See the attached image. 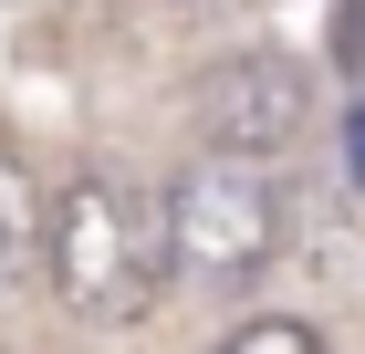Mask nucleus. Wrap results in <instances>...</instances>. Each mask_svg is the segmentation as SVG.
Here are the masks:
<instances>
[{"label": "nucleus", "mask_w": 365, "mask_h": 354, "mask_svg": "<svg viewBox=\"0 0 365 354\" xmlns=\"http://www.w3.org/2000/svg\"><path fill=\"white\" fill-rule=\"evenodd\" d=\"M344 136H355V188H365V105L344 115Z\"/></svg>", "instance_id": "0eeeda50"}, {"label": "nucleus", "mask_w": 365, "mask_h": 354, "mask_svg": "<svg viewBox=\"0 0 365 354\" xmlns=\"http://www.w3.org/2000/svg\"><path fill=\"white\" fill-rule=\"evenodd\" d=\"M344 53L365 63V0H344Z\"/></svg>", "instance_id": "423d86ee"}, {"label": "nucleus", "mask_w": 365, "mask_h": 354, "mask_svg": "<svg viewBox=\"0 0 365 354\" xmlns=\"http://www.w3.org/2000/svg\"><path fill=\"white\" fill-rule=\"evenodd\" d=\"M188 115H198V136L209 146H230V157H292V146L313 136V73L292 53H230V63H209L198 73V94H188Z\"/></svg>", "instance_id": "7ed1b4c3"}, {"label": "nucleus", "mask_w": 365, "mask_h": 354, "mask_svg": "<svg viewBox=\"0 0 365 354\" xmlns=\"http://www.w3.org/2000/svg\"><path fill=\"white\" fill-rule=\"evenodd\" d=\"M31 261H42V292H53L73 323L125 333V323H146L157 292L178 281L168 198H146L136 177H115V167H84V177L42 188V240H31Z\"/></svg>", "instance_id": "f257e3e1"}, {"label": "nucleus", "mask_w": 365, "mask_h": 354, "mask_svg": "<svg viewBox=\"0 0 365 354\" xmlns=\"http://www.w3.org/2000/svg\"><path fill=\"white\" fill-rule=\"evenodd\" d=\"M230 344H240V354H313L324 323H303V313H261V323H240Z\"/></svg>", "instance_id": "39448f33"}, {"label": "nucleus", "mask_w": 365, "mask_h": 354, "mask_svg": "<svg viewBox=\"0 0 365 354\" xmlns=\"http://www.w3.org/2000/svg\"><path fill=\"white\" fill-rule=\"evenodd\" d=\"M31 240H42V177H31L21 146L0 136V281L31 261Z\"/></svg>", "instance_id": "20e7f679"}, {"label": "nucleus", "mask_w": 365, "mask_h": 354, "mask_svg": "<svg viewBox=\"0 0 365 354\" xmlns=\"http://www.w3.org/2000/svg\"><path fill=\"white\" fill-rule=\"evenodd\" d=\"M272 250H282V177H272V157L209 146L168 188V261H178V281L188 292H251L272 271Z\"/></svg>", "instance_id": "f03ea898"}]
</instances>
